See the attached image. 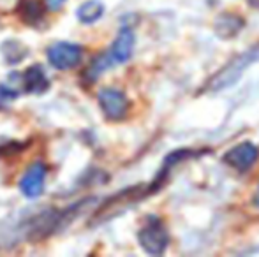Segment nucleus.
<instances>
[{
    "instance_id": "1",
    "label": "nucleus",
    "mask_w": 259,
    "mask_h": 257,
    "mask_svg": "<svg viewBox=\"0 0 259 257\" xmlns=\"http://www.w3.org/2000/svg\"><path fill=\"white\" fill-rule=\"evenodd\" d=\"M148 192H150V190H147L145 187L138 185V187H129V189L122 190V192H118L116 195H113V197H109L108 201H106L104 204L99 208V212L96 213V217H94V224L106 222V220L116 217L120 212H123V210L129 208L131 204L141 201V199H143Z\"/></svg>"
},
{
    "instance_id": "2",
    "label": "nucleus",
    "mask_w": 259,
    "mask_h": 257,
    "mask_svg": "<svg viewBox=\"0 0 259 257\" xmlns=\"http://www.w3.org/2000/svg\"><path fill=\"white\" fill-rule=\"evenodd\" d=\"M138 240L143 250L152 255H160L167 248L169 236H167L166 226L157 217H150L138 233Z\"/></svg>"
},
{
    "instance_id": "3",
    "label": "nucleus",
    "mask_w": 259,
    "mask_h": 257,
    "mask_svg": "<svg viewBox=\"0 0 259 257\" xmlns=\"http://www.w3.org/2000/svg\"><path fill=\"white\" fill-rule=\"evenodd\" d=\"M257 59H259V48L252 49L250 53H245V55L238 57V59H235L231 64L226 65V67L222 69V71L219 72L213 79H211L210 88L211 90H221V88H226V86L233 85V83L242 76V72L245 71L247 65H250L254 60H257Z\"/></svg>"
},
{
    "instance_id": "4",
    "label": "nucleus",
    "mask_w": 259,
    "mask_h": 257,
    "mask_svg": "<svg viewBox=\"0 0 259 257\" xmlns=\"http://www.w3.org/2000/svg\"><path fill=\"white\" fill-rule=\"evenodd\" d=\"M81 48L72 42H55L48 48V62L58 71H69L81 62Z\"/></svg>"
},
{
    "instance_id": "5",
    "label": "nucleus",
    "mask_w": 259,
    "mask_h": 257,
    "mask_svg": "<svg viewBox=\"0 0 259 257\" xmlns=\"http://www.w3.org/2000/svg\"><path fill=\"white\" fill-rule=\"evenodd\" d=\"M99 106L108 120H122L129 111V99L116 88H103L99 92Z\"/></svg>"
},
{
    "instance_id": "6",
    "label": "nucleus",
    "mask_w": 259,
    "mask_h": 257,
    "mask_svg": "<svg viewBox=\"0 0 259 257\" xmlns=\"http://www.w3.org/2000/svg\"><path fill=\"white\" fill-rule=\"evenodd\" d=\"M259 157V150L252 143H240L224 155V162L229 164L236 171H249L256 164Z\"/></svg>"
},
{
    "instance_id": "7",
    "label": "nucleus",
    "mask_w": 259,
    "mask_h": 257,
    "mask_svg": "<svg viewBox=\"0 0 259 257\" xmlns=\"http://www.w3.org/2000/svg\"><path fill=\"white\" fill-rule=\"evenodd\" d=\"M46 182V166L42 162H34L30 168L25 171L23 178L20 182V190L25 197L35 199L42 194Z\"/></svg>"
},
{
    "instance_id": "8",
    "label": "nucleus",
    "mask_w": 259,
    "mask_h": 257,
    "mask_svg": "<svg viewBox=\"0 0 259 257\" xmlns=\"http://www.w3.org/2000/svg\"><path fill=\"white\" fill-rule=\"evenodd\" d=\"M134 42H136V39H134L133 30H129V28L120 30V34L116 35V39L113 41L111 49L108 52V55L111 57L113 64H125L127 60L133 57Z\"/></svg>"
},
{
    "instance_id": "9",
    "label": "nucleus",
    "mask_w": 259,
    "mask_h": 257,
    "mask_svg": "<svg viewBox=\"0 0 259 257\" xmlns=\"http://www.w3.org/2000/svg\"><path fill=\"white\" fill-rule=\"evenodd\" d=\"M21 81H23V86L27 88V92L30 93H45L50 86V79L41 65L28 67L23 78H21Z\"/></svg>"
},
{
    "instance_id": "10",
    "label": "nucleus",
    "mask_w": 259,
    "mask_h": 257,
    "mask_svg": "<svg viewBox=\"0 0 259 257\" xmlns=\"http://www.w3.org/2000/svg\"><path fill=\"white\" fill-rule=\"evenodd\" d=\"M18 14L28 25H37L45 20V4L41 0H20Z\"/></svg>"
},
{
    "instance_id": "11",
    "label": "nucleus",
    "mask_w": 259,
    "mask_h": 257,
    "mask_svg": "<svg viewBox=\"0 0 259 257\" xmlns=\"http://www.w3.org/2000/svg\"><path fill=\"white\" fill-rule=\"evenodd\" d=\"M242 28H243V20L240 16H236V14L226 13L222 16H219L217 21H215V32L222 39L235 37Z\"/></svg>"
},
{
    "instance_id": "12",
    "label": "nucleus",
    "mask_w": 259,
    "mask_h": 257,
    "mask_svg": "<svg viewBox=\"0 0 259 257\" xmlns=\"http://www.w3.org/2000/svg\"><path fill=\"white\" fill-rule=\"evenodd\" d=\"M78 20L81 21V23H96V21H99L101 18H103L104 14V4L99 2V0H87V2H83L81 6H79L78 9Z\"/></svg>"
},
{
    "instance_id": "13",
    "label": "nucleus",
    "mask_w": 259,
    "mask_h": 257,
    "mask_svg": "<svg viewBox=\"0 0 259 257\" xmlns=\"http://www.w3.org/2000/svg\"><path fill=\"white\" fill-rule=\"evenodd\" d=\"M27 48L21 42L16 41H7L2 44V55L7 64H18L27 57Z\"/></svg>"
},
{
    "instance_id": "14",
    "label": "nucleus",
    "mask_w": 259,
    "mask_h": 257,
    "mask_svg": "<svg viewBox=\"0 0 259 257\" xmlns=\"http://www.w3.org/2000/svg\"><path fill=\"white\" fill-rule=\"evenodd\" d=\"M45 2H46V7H48V9L58 11V9H62V6L65 4V0H45Z\"/></svg>"
},
{
    "instance_id": "15",
    "label": "nucleus",
    "mask_w": 259,
    "mask_h": 257,
    "mask_svg": "<svg viewBox=\"0 0 259 257\" xmlns=\"http://www.w3.org/2000/svg\"><path fill=\"white\" fill-rule=\"evenodd\" d=\"M252 202H254V206H257L259 208V185L256 189V194H254V197H252Z\"/></svg>"
},
{
    "instance_id": "16",
    "label": "nucleus",
    "mask_w": 259,
    "mask_h": 257,
    "mask_svg": "<svg viewBox=\"0 0 259 257\" xmlns=\"http://www.w3.org/2000/svg\"><path fill=\"white\" fill-rule=\"evenodd\" d=\"M250 4H252L254 7H259V0H250Z\"/></svg>"
}]
</instances>
